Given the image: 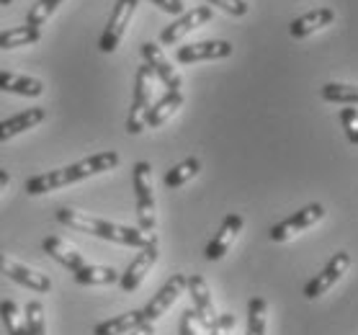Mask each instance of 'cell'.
I'll use <instances>...</instances> for the list:
<instances>
[{
    "instance_id": "ba28073f",
    "label": "cell",
    "mask_w": 358,
    "mask_h": 335,
    "mask_svg": "<svg viewBox=\"0 0 358 335\" xmlns=\"http://www.w3.org/2000/svg\"><path fill=\"white\" fill-rule=\"evenodd\" d=\"M183 292H186V276H183V273H173V276L160 286V292L145 304V310H142L145 322H155L157 318H163Z\"/></svg>"
},
{
    "instance_id": "9c48e42d",
    "label": "cell",
    "mask_w": 358,
    "mask_h": 335,
    "mask_svg": "<svg viewBox=\"0 0 358 335\" xmlns=\"http://www.w3.org/2000/svg\"><path fill=\"white\" fill-rule=\"evenodd\" d=\"M212 16L214 13H212L209 6H199V8L186 10V13H180L171 26H165L163 34H160V41H163L165 47H171V44H176V41L183 39L188 31H194V29H199V26L209 24Z\"/></svg>"
},
{
    "instance_id": "484cf974",
    "label": "cell",
    "mask_w": 358,
    "mask_h": 335,
    "mask_svg": "<svg viewBox=\"0 0 358 335\" xmlns=\"http://www.w3.org/2000/svg\"><path fill=\"white\" fill-rule=\"evenodd\" d=\"M320 93H322V99L330 101V104L358 106V85H345V83H325Z\"/></svg>"
},
{
    "instance_id": "f1b7e54d",
    "label": "cell",
    "mask_w": 358,
    "mask_h": 335,
    "mask_svg": "<svg viewBox=\"0 0 358 335\" xmlns=\"http://www.w3.org/2000/svg\"><path fill=\"white\" fill-rule=\"evenodd\" d=\"M26 320V335H47V325H44V310L39 302H29L24 310Z\"/></svg>"
},
{
    "instance_id": "9a60e30c",
    "label": "cell",
    "mask_w": 358,
    "mask_h": 335,
    "mask_svg": "<svg viewBox=\"0 0 358 335\" xmlns=\"http://www.w3.org/2000/svg\"><path fill=\"white\" fill-rule=\"evenodd\" d=\"M243 224H245V220L240 217V214H227L224 222H222L220 232L214 235V240L206 245V250H203V258H206V261H220V258H224L229 245H232L235 237L240 235Z\"/></svg>"
},
{
    "instance_id": "1f68e13d",
    "label": "cell",
    "mask_w": 358,
    "mask_h": 335,
    "mask_svg": "<svg viewBox=\"0 0 358 335\" xmlns=\"http://www.w3.org/2000/svg\"><path fill=\"white\" fill-rule=\"evenodd\" d=\"M212 6H220L222 10H227L229 16H245L248 13V3L245 0H206Z\"/></svg>"
},
{
    "instance_id": "52a82bcc",
    "label": "cell",
    "mask_w": 358,
    "mask_h": 335,
    "mask_svg": "<svg viewBox=\"0 0 358 335\" xmlns=\"http://www.w3.org/2000/svg\"><path fill=\"white\" fill-rule=\"evenodd\" d=\"M350 266V255L345 253V250H341V253H335L330 261H327V266L322 271H320L317 276L312 278L310 284L304 286V297L307 299H317V297H322L325 292H330L338 281H341V276L348 271Z\"/></svg>"
},
{
    "instance_id": "d6986e66",
    "label": "cell",
    "mask_w": 358,
    "mask_h": 335,
    "mask_svg": "<svg viewBox=\"0 0 358 335\" xmlns=\"http://www.w3.org/2000/svg\"><path fill=\"white\" fill-rule=\"evenodd\" d=\"M41 248H44V253L52 255V258H55V261H57L59 266L70 269L73 273L78 269H83V266H85V258H83L80 250L70 248L65 243V240H59V237H47V240L41 243Z\"/></svg>"
},
{
    "instance_id": "5b68a950",
    "label": "cell",
    "mask_w": 358,
    "mask_h": 335,
    "mask_svg": "<svg viewBox=\"0 0 358 335\" xmlns=\"http://www.w3.org/2000/svg\"><path fill=\"white\" fill-rule=\"evenodd\" d=\"M137 3L139 0H116L114 13H111L108 24L103 26L101 39H98V50L103 52V55H111V52L119 47V41L124 39L127 26H129L131 16H134V10H137Z\"/></svg>"
},
{
    "instance_id": "83f0119b",
    "label": "cell",
    "mask_w": 358,
    "mask_h": 335,
    "mask_svg": "<svg viewBox=\"0 0 358 335\" xmlns=\"http://www.w3.org/2000/svg\"><path fill=\"white\" fill-rule=\"evenodd\" d=\"M62 3H65V0H36V6L29 10V18H26V24L41 29V26L47 24L49 18H52V13H55V10H57Z\"/></svg>"
},
{
    "instance_id": "4316f807",
    "label": "cell",
    "mask_w": 358,
    "mask_h": 335,
    "mask_svg": "<svg viewBox=\"0 0 358 335\" xmlns=\"http://www.w3.org/2000/svg\"><path fill=\"white\" fill-rule=\"evenodd\" d=\"M0 322H3V327H6L8 335H26L24 315L18 312V304L10 302V299H3V302H0Z\"/></svg>"
},
{
    "instance_id": "4fadbf2b",
    "label": "cell",
    "mask_w": 358,
    "mask_h": 335,
    "mask_svg": "<svg viewBox=\"0 0 358 335\" xmlns=\"http://www.w3.org/2000/svg\"><path fill=\"white\" fill-rule=\"evenodd\" d=\"M0 273H6L10 281H16V284L31 289V292H36V294H47L49 289H52L49 276L36 273V271H31V269H26V266H21L18 261L8 258L6 253H0Z\"/></svg>"
},
{
    "instance_id": "f546056e",
    "label": "cell",
    "mask_w": 358,
    "mask_h": 335,
    "mask_svg": "<svg viewBox=\"0 0 358 335\" xmlns=\"http://www.w3.org/2000/svg\"><path fill=\"white\" fill-rule=\"evenodd\" d=\"M341 124L345 129V137H348L350 145H358V108L348 106L341 111Z\"/></svg>"
},
{
    "instance_id": "30bf717a",
    "label": "cell",
    "mask_w": 358,
    "mask_h": 335,
    "mask_svg": "<svg viewBox=\"0 0 358 335\" xmlns=\"http://www.w3.org/2000/svg\"><path fill=\"white\" fill-rule=\"evenodd\" d=\"M142 57H145V65L152 70V75H157V78L165 83V88L168 90L183 88V78H180V73L171 65V59L165 57L163 50L157 47L155 41H145V44H142Z\"/></svg>"
},
{
    "instance_id": "d590c367",
    "label": "cell",
    "mask_w": 358,
    "mask_h": 335,
    "mask_svg": "<svg viewBox=\"0 0 358 335\" xmlns=\"http://www.w3.org/2000/svg\"><path fill=\"white\" fill-rule=\"evenodd\" d=\"M8 183H10V176H8V171H3V168H0V194H3V191H6V188H8Z\"/></svg>"
},
{
    "instance_id": "7402d4cb",
    "label": "cell",
    "mask_w": 358,
    "mask_h": 335,
    "mask_svg": "<svg viewBox=\"0 0 358 335\" xmlns=\"http://www.w3.org/2000/svg\"><path fill=\"white\" fill-rule=\"evenodd\" d=\"M78 284L85 286H106V284H119V271L111 266H83L73 273Z\"/></svg>"
},
{
    "instance_id": "2e32d148",
    "label": "cell",
    "mask_w": 358,
    "mask_h": 335,
    "mask_svg": "<svg viewBox=\"0 0 358 335\" xmlns=\"http://www.w3.org/2000/svg\"><path fill=\"white\" fill-rule=\"evenodd\" d=\"M335 21V10L333 8H315L310 13H304V16L294 18L292 26H289V34H292L294 39H307L310 34L320 31V29H325Z\"/></svg>"
},
{
    "instance_id": "7a4b0ae2",
    "label": "cell",
    "mask_w": 358,
    "mask_h": 335,
    "mask_svg": "<svg viewBox=\"0 0 358 335\" xmlns=\"http://www.w3.org/2000/svg\"><path fill=\"white\" fill-rule=\"evenodd\" d=\"M116 165H119V155H116L114 150H106V152L90 155V157H85V160H78V163L67 165V168H59V171L31 176V178L26 180L24 188L29 197H41V194L57 191V188H62V186L85 180V178H90V176H98V173L114 171Z\"/></svg>"
},
{
    "instance_id": "836d02e7",
    "label": "cell",
    "mask_w": 358,
    "mask_h": 335,
    "mask_svg": "<svg viewBox=\"0 0 358 335\" xmlns=\"http://www.w3.org/2000/svg\"><path fill=\"white\" fill-rule=\"evenodd\" d=\"M178 335H196V312L194 310H186L183 315H180Z\"/></svg>"
},
{
    "instance_id": "ffe728a7",
    "label": "cell",
    "mask_w": 358,
    "mask_h": 335,
    "mask_svg": "<svg viewBox=\"0 0 358 335\" xmlns=\"http://www.w3.org/2000/svg\"><path fill=\"white\" fill-rule=\"evenodd\" d=\"M0 90L16 93V96H26V99H36V96L44 93V83L36 80V78H26V75L0 73Z\"/></svg>"
},
{
    "instance_id": "6da1fadb",
    "label": "cell",
    "mask_w": 358,
    "mask_h": 335,
    "mask_svg": "<svg viewBox=\"0 0 358 335\" xmlns=\"http://www.w3.org/2000/svg\"><path fill=\"white\" fill-rule=\"evenodd\" d=\"M55 217H57V222L59 224H65V227L78 229V232H88V235L108 240V243H119V245H129V248H139V250H142V248L155 245L157 243L155 232H142L139 227L114 224V222L98 220V217H90V214L67 209V206H59Z\"/></svg>"
},
{
    "instance_id": "8992f818",
    "label": "cell",
    "mask_w": 358,
    "mask_h": 335,
    "mask_svg": "<svg viewBox=\"0 0 358 335\" xmlns=\"http://www.w3.org/2000/svg\"><path fill=\"white\" fill-rule=\"evenodd\" d=\"M322 217H325V206L322 204L304 206V209H299V212H294L292 217H286L284 222L273 224L268 237L273 240V243H286L289 237L299 235V232H304V229H310L312 224H317Z\"/></svg>"
},
{
    "instance_id": "e575fe53",
    "label": "cell",
    "mask_w": 358,
    "mask_h": 335,
    "mask_svg": "<svg viewBox=\"0 0 358 335\" xmlns=\"http://www.w3.org/2000/svg\"><path fill=\"white\" fill-rule=\"evenodd\" d=\"M127 335H155V327H152V322H142V325L134 327V330Z\"/></svg>"
},
{
    "instance_id": "cb8c5ba5",
    "label": "cell",
    "mask_w": 358,
    "mask_h": 335,
    "mask_svg": "<svg viewBox=\"0 0 358 335\" xmlns=\"http://www.w3.org/2000/svg\"><path fill=\"white\" fill-rule=\"evenodd\" d=\"M268 327V304L263 297H252L248 302V333L245 335H266Z\"/></svg>"
},
{
    "instance_id": "e0dca14e",
    "label": "cell",
    "mask_w": 358,
    "mask_h": 335,
    "mask_svg": "<svg viewBox=\"0 0 358 335\" xmlns=\"http://www.w3.org/2000/svg\"><path fill=\"white\" fill-rule=\"evenodd\" d=\"M44 116H47L44 108H26V111H21V114L10 116V119H6V122H0V142H8V139L18 137L21 131L34 129L36 124L44 122Z\"/></svg>"
},
{
    "instance_id": "8d00e7d4",
    "label": "cell",
    "mask_w": 358,
    "mask_h": 335,
    "mask_svg": "<svg viewBox=\"0 0 358 335\" xmlns=\"http://www.w3.org/2000/svg\"><path fill=\"white\" fill-rule=\"evenodd\" d=\"M10 3H13V0H0V6H10Z\"/></svg>"
},
{
    "instance_id": "8fae6325",
    "label": "cell",
    "mask_w": 358,
    "mask_h": 335,
    "mask_svg": "<svg viewBox=\"0 0 358 335\" xmlns=\"http://www.w3.org/2000/svg\"><path fill=\"white\" fill-rule=\"evenodd\" d=\"M235 52V47L229 41L212 39V41H196V44H186L178 47L176 59L180 65H191V62H206V59H224Z\"/></svg>"
},
{
    "instance_id": "3957f363",
    "label": "cell",
    "mask_w": 358,
    "mask_h": 335,
    "mask_svg": "<svg viewBox=\"0 0 358 335\" xmlns=\"http://www.w3.org/2000/svg\"><path fill=\"white\" fill-rule=\"evenodd\" d=\"M134 197H137V220L142 232H152L157 224L155 197H152V168L150 163L139 160L134 165Z\"/></svg>"
},
{
    "instance_id": "d6a6232c",
    "label": "cell",
    "mask_w": 358,
    "mask_h": 335,
    "mask_svg": "<svg viewBox=\"0 0 358 335\" xmlns=\"http://www.w3.org/2000/svg\"><path fill=\"white\" fill-rule=\"evenodd\" d=\"M157 8L165 10V13H173V16H180L186 13V3L183 0H152Z\"/></svg>"
},
{
    "instance_id": "d4e9b609",
    "label": "cell",
    "mask_w": 358,
    "mask_h": 335,
    "mask_svg": "<svg viewBox=\"0 0 358 335\" xmlns=\"http://www.w3.org/2000/svg\"><path fill=\"white\" fill-rule=\"evenodd\" d=\"M199 171H201V163H199V157H186L183 163L173 165L171 171L165 173L163 183L168 188H180L183 183H188V180L194 178Z\"/></svg>"
},
{
    "instance_id": "5bb4252c",
    "label": "cell",
    "mask_w": 358,
    "mask_h": 335,
    "mask_svg": "<svg viewBox=\"0 0 358 335\" xmlns=\"http://www.w3.org/2000/svg\"><path fill=\"white\" fill-rule=\"evenodd\" d=\"M157 261V243L155 245H147L142 248L137 253V258L127 266V271L124 273H119V286H122V292H134V289H139V284L145 281V276L152 271V266H155Z\"/></svg>"
},
{
    "instance_id": "7c38bea8",
    "label": "cell",
    "mask_w": 358,
    "mask_h": 335,
    "mask_svg": "<svg viewBox=\"0 0 358 335\" xmlns=\"http://www.w3.org/2000/svg\"><path fill=\"white\" fill-rule=\"evenodd\" d=\"M186 289H188V294H191V302H194L196 322L209 330V327L214 325V320H217L209 286H206V281H203L199 273H194V276H186Z\"/></svg>"
},
{
    "instance_id": "4dcf8cb0",
    "label": "cell",
    "mask_w": 358,
    "mask_h": 335,
    "mask_svg": "<svg viewBox=\"0 0 358 335\" xmlns=\"http://www.w3.org/2000/svg\"><path fill=\"white\" fill-rule=\"evenodd\" d=\"M232 327H235V315L224 312V315H217L214 325L209 327V335H229L232 333Z\"/></svg>"
},
{
    "instance_id": "ac0fdd59",
    "label": "cell",
    "mask_w": 358,
    "mask_h": 335,
    "mask_svg": "<svg viewBox=\"0 0 358 335\" xmlns=\"http://www.w3.org/2000/svg\"><path fill=\"white\" fill-rule=\"evenodd\" d=\"M180 106H183V93H180V90H168L163 99L150 106V111H147V116H145V127H150V129L163 127Z\"/></svg>"
},
{
    "instance_id": "44dd1931",
    "label": "cell",
    "mask_w": 358,
    "mask_h": 335,
    "mask_svg": "<svg viewBox=\"0 0 358 335\" xmlns=\"http://www.w3.org/2000/svg\"><path fill=\"white\" fill-rule=\"evenodd\" d=\"M145 322V315L142 310H131L127 315H116L111 320H103V322H98L93 335H127L131 333L134 327H139Z\"/></svg>"
},
{
    "instance_id": "277c9868",
    "label": "cell",
    "mask_w": 358,
    "mask_h": 335,
    "mask_svg": "<svg viewBox=\"0 0 358 335\" xmlns=\"http://www.w3.org/2000/svg\"><path fill=\"white\" fill-rule=\"evenodd\" d=\"M152 106V70L142 65L134 78V99H131L129 116H127V131L129 134H139L145 131V116Z\"/></svg>"
},
{
    "instance_id": "603a6c76",
    "label": "cell",
    "mask_w": 358,
    "mask_h": 335,
    "mask_svg": "<svg viewBox=\"0 0 358 335\" xmlns=\"http://www.w3.org/2000/svg\"><path fill=\"white\" fill-rule=\"evenodd\" d=\"M41 39V29L36 26H16L8 31H0V50H16V47H29Z\"/></svg>"
}]
</instances>
